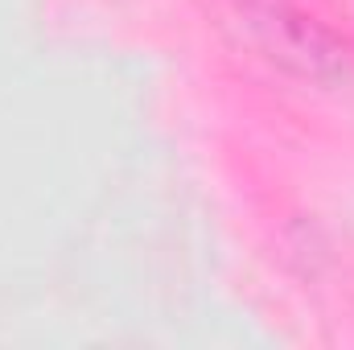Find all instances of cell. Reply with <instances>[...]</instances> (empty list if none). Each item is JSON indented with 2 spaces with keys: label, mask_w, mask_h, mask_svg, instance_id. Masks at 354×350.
I'll list each match as a JSON object with an SVG mask.
<instances>
[{
  "label": "cell",
  "mask_w": 354,
  "mask_h": 350,
  "mask_svg": "<svg viewBox=\"0 0 354 350\" xmlns=\"http://www.w3.org/2000/svg\"><path fill=\"white\" fill-rule=\"evenodd\" d=\"M243 12L276 62L292 66L305 79L346 75V54L334 46V37L322 25H313V17L297 12L284 0H243Z\"/></svg>",
  "instance_id": "6da1fadb"
}]
</instances>
